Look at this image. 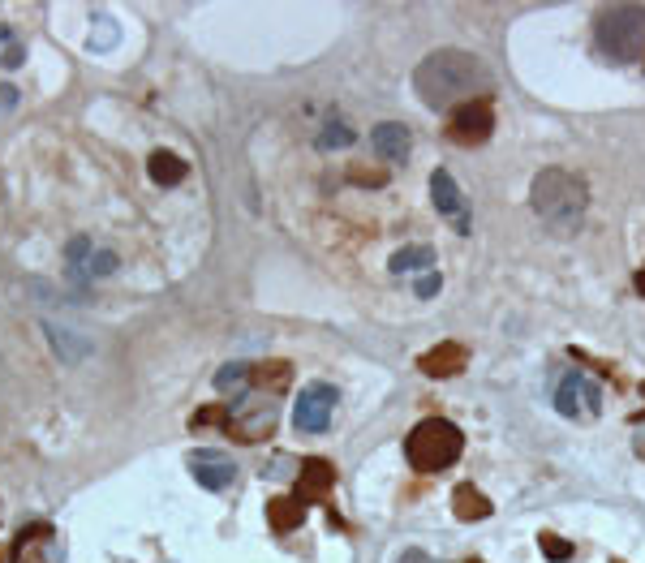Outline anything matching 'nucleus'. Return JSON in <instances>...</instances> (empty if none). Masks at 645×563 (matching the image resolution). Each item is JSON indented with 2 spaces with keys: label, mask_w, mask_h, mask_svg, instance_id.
I'll list each match as a JSON object with an SVG mask.
<instances>
[{
  "label": "nucleus",
  "mask_w": 645,
  "mask_h": 563,
  "mask_svg": "<svg viewBox=\"0 0 645 563\" xmlns=\"http://www.w3.org/2000/svg\"><path fill=\"white\" fill-rule=\"evenodd\" d=\"M452 503H456V516H461V521H486V516L495 512V508H491V499H486L482 490H473L469 482H465V486H456Z\"/></svg>",
  "instance_id": "nucleus-15"
},
{
  "label": "nucleus",
  "mask_w": 645,
  "mask_h": 563,
  "mask_svg": "<svg viewBox=\"0 0 645 563\" xmlns=\"http://www.w3.org/2000/svg\"><path fill=\"white\" fill-rule=\"evenodd\" d=\"M430 194H435V207H439V215L443 220H452V228L456 233H469V211H465V194H461V185L452 181V172H435L430 177Z\"/></svg>",
  "instance_id": "nucleus-9"
},
{
  "label": "nucleus",
  "mask_w": 645,
  "mask_h": 563,
  "mask_svg": "<svg viewBox=\"0 0 645 563\" xmlns=\"http://www.w3.org/2000/svg\"><path fill=\"white\" fill-rule=\"evenodd\" d=\"M86 276H112L117 271V254L112 250H91V258H86Z\"/></svg>",
  "instance_id": "nucleus-19"
},
{
  "label": "nucleus",
  "mask_w": 645,
  "mask_h": 563,
  "mask_svg": "<svg viewBox=\"0 0 645 563\" xmlns=\"http://www.w3.org/2000/svg\"><path fill=\"white\" fill-rule=\"evenodd\" d=\"M555 409L572 417V422H594L602 413V387L581 370H568L555 387Z\"/></svg>",
  "instance_id": "nucleus-5"
},
{
  "label": "nucleus",
  "mask_w": 645,
  "mask_h": 563,
  "mask_svg": "<svg viewBox=\"0 0 645 563\" xmlns=\"http://www.w3.org/2000/svg\"><path fill=\"white\" fill-rule=\"evenodd\" d=\"M254 383V366H246V362H228V366H220L215 370V387L220 392H237V396H246V387Z\"/></svg>",
  "instance_id": "nucleus-16"
},
{
  "label": "nucleus",
  "mask_w": 645,
  "mask_h": 563,
  "mask_svg": "<svg viewBox=\"0 0 645 563\" xmlns=\"http://www.w3.org/2000/svg\"><path fill=\"white\" fill-rule=\"evenodd\" d=\"M9 43H13V31H9L5 22H0V48H9Z\"/></svg>",
  "instance_id": "nucleus-25"
},
{
  "label": "nucleus",
  "mask_w": 645,
  "mask_h": 563,
  "mask_svg": "<svg viewBox=\"0 0 645 563\" xmlns=\"http://www.w3.org/2000/svg\"><path fill=\"white\" fill-rule=\"evenodd\" d=\"M267 521H271L276 533H289V529H297L301 521H306V503H301L297 495L293 499H271L267 503Z\"/></svg>",
  "instance_id": "nucleus-14"
},
{
  "label": "nucleus",
  "mask_w": 645,
  "mask_h": 563,
  "mask_svg": "<svg viewBox=\"0 0 645 563\" xmlns=\"http://www.w3.org/2000/svg\"><path fill=\"white\" fill-rule=\"evenodd\" d=\"M147 172H151L155 185H181L185 177H190V164H185L181 155H172V151H155L147 160Z\"/></svg>",
  "instance_id": "nucleus-13"
},
{
  "label": "nucleus",
  "mask_w": 645,
  "mask_h": 563,
  "mask_svg": "<svg viewBox=\"0 0 645 563\" xmlns=\"http://www.w3.org/2000/svg\"><path fill=\"white\" fill-rule=\"evenodd\" d=\"M26 61V52H22V43H9L5 48V69H18Z\"/></svg>",
  "instance_id": "nucleus-23"
},
{
  "label": "nucleus",
  "mask_w": 645,
  "mask_h": 563,
  "mask_svg": "<svg viewBox=\"0 0 645 563\" xmlns=\"http://www.w3.org/2000/svg\"><path fill=\"white\" fill-rule=\"evenodd\" d=\"M422 366H426V374H456V370L465 366V349H456V344H443V349H435V353L422 357Z\"/></svg>",
  "instance_id": "nucleus-18"
},
{
  "label": "nucleus",
  "mask_w": 645,
  "mask_h": 563,
  "mask_svg": "<svg viewBox=\"0 0 645 563\" xmlns=\"http://www.w3.org/2000/svg\"><path fill=\"white\" fill-rule=\"evenodd\" d=\"M332 482H336V473H332V465H327L323 456H310V460H301L297 465V499L301 503L323 499L327 490H332Z\"/></svg>",
  "instance_id": "nucleus-12"
},
{
  "label": "nucleus",
  "mask_w": 645,
  "mask_h": 563,
  "mask_svg": "<svg viewBox=\"0 0 645 563\" xmlns=\"http://www.w3.org/2000/svg\"><path fill=\"white\" fill-rule=\"evenodd\" d=\"M422 267H435V250H430V245H405V250L392 254L396 276H405V271H422Z\"/></svg>",
  "instance_id": "nucleus-17"
},
{
  "label": "nucleus",
  "mask_w": 645,
  "mask_h": 563,
  "mask_svg": "<svg viewBox=\"0 0 645 563\" xmlns=\"http://www.w3.org/2000/svg\"><path fill=\"white\" fill-rule=\"evenodd\" d=\"M370 147H375V155L387 164H405L413 151V138L400 121H383V125H375V134H370Z\"/></svg>",
  "instance_id": "nucleus-11"
},
{
  "label": "nucleus",
  "mask_w": 645,
  "mask_h": 563,
  "mask_svg": "<svg viewBox=\"0 0 645 563\" xmlns=\"http://www.w3.org/2000/svg\"><path fill=\"white\" fill-rule=\"evenodd\" d=\"M13 559L18 563H56V533L52 525H31L13 542Z\"/></svg>",
  "instance_id": "nucleus-10"
},
{
  "label": "nucleus",
  "mask_w": 645,
  "mask_h": 563,
  "mask_svg": "<svg viewBox=\"0 0 645 563\" xmlns=\"http://www.w3.org/2000/svg\"><path fill=\"white\" fill-rule=\"evenodd\" d=\"M529 202H534V211L542 215V224H547L551 233L568 237L585 224L590 190H585L581 177H572V172H564V168H542L534 177V185H529Z\"/></svg>",
  "instance_id": "nucleus-2"
},
{
  "label": "nucleus",
  "mask_w": 645,
  "mask_h": 563,
  "mask_svg": "<svg viewBox=\"0 0 645 563\" xmlns=\"http://www.w3.org/2000/svg\"><path fill=\"white\" fill-rule=\"evenodd\" d=\"M495 129V112H491V99H478V104H465L452 112V138L473 147V142H486Z\"/></svg>",
  "instance_id": "nucleus-8"
},
{
  "label": "nucleus",
  "mask_w": 645,
  "mask_h": 563,
  "mask_svg": "<svg viewBox=\"0 0 645 563\" xmlns=\"http://www.w3.org/2000/svg\"><path fill=\"white\" fill-rule=\"evenodd\" d=\"M439 293V276H435V271H426V276L418 280V297H435Z\"/></svg>",
  "instance_id": "nucleus-22"
},
{
  "label": "nucleus",
  "mask_w": 645,
  "mask_h": 563,
  "mask_svg": "<svg viewBox=\"0 0 645 563\" xmlns=\"http://www.w3.org/2000/svg\"><path fill=\"white\" fill-rule=\"evenodd\" d=\"M461 452H465V435H461V426L448 422V417H426V422L413 426L409 439H405V456L418 473L448 469L461 460Z\"/></svg>",
  "instance_id": "nucleus-3"
},
{
  "label": "nucleus",
  "mask_w": 645,
  "mask_h": 563,
  "mask_svg": "<svg viewBox=\"0 0 645 563\" xmlns=\"http://www.w3.org/2000/svg\"><path fill=\"white\" fill-rule=\"evenodd\" d=\"M594 43L607 61H641L645 56V9L641 5H611L598 13Z\"/></svg>",
  "instance_id": "nucleus-4"
},
{
  "label": "nucleus",
  "mask_w": 645,
  "mask_h": 563,
  "mask_svg": "<svg viewBox=\"0 0 645 563\" xmlns=\"http://www.w3.org/2000/svg\"><path fill=\"white\" fill-rule=\"evenodd\" d=\"M190 473H194V482L207 486V490H228L237 482L233 456L215 452V447H198V452H190Z\"/></svg>",
  "instance_id": "nucleus-7"
},
{
  "label": "nucleus",
  "mask_w": 645,
  "mask_h": 563,
  "mask_svg": "<svg viewBox=\"0 0 645 563\" xmlns=\"http://www.w3.org/2000/svg\"><path fill=\"white\" fill-rule=\"evenodd\" d=\"M336 404H340V392L332 383H306L297 404H293V426L301 430V435H323V430L332 426Z\"/></svg>",
  "instance_id": "nucleus-6"
},
{
  "label": "nucleus",
  "mask_w": 645,
  "mask_h": 563,
  "mask_svg": "<svg viewBox=\"0 0 645 563\" xmlns=\"http://www.w3.org/2000/svg\"><path fill=\"white\" fill-rule=\"evenodd\" d=\"M491 69L482 65V56H473L465 48H439L413 69V91L430 112H448L478 104L491 91Z\"/></svg>",
  "instance_id": "nucleus-1"
},
{
  "label": "nucleus",
  "mask_w": 645,
  "mask_h": 563,
  "mask_svg": "<svg viewBox=\"0 0 645 563\" xmlns=\"http://www.w3.org/2000/svg\"><path fill=\"white\" fill-rule=\"evenodd\" d=\"M353 138H357V134H353L349 125H327L323 134H319V147H323V151H336V147H349Z\"/></svg>",
  "instance_id": "nucleus-20"
},
{
  "label": "nucleus",
  "mask_w": 645,
  "mask_h": 563,
  "mask_svg": "<svg viewBox=\"0 0 645 563\" xmlns=\"http://www.w3.org/2000/svg\"><path fill=\"white\" fill-rule=\"evenodd\" d=\"M637 293H641V297H645V263H641V267H637Z\"/></svg>",
  "instance_id": "nucleus-26"
},
{
  "label": "nucleus",
  "mask_w": 645,
  "mask_h": 563,
  "mask_svg": "<svg viewBox=\"0 0 645 563\" xmlns=\"http://www.w3.org/2000/svg\"><path fill=\"white\" fill-rule=\"evenodd\" d=\"M396 563H439V559H430L426 551H400Z\"/></svg>",
  "instance_id": "nucleus-24"
},
{
  "label": "nucleus",
  "mask_w": 645,
  "mask_h": 563,
  "mask_svg": "<svg viewBox=\"0 0 645 563\" xmlns=\"http://www.w3.org/2000/svg\"><path fill=\"white\" fill-rule=\"evenodd\" d=\"M538 542H542V551H547L551 559H568V555H572V551H568V546H564V542H559V538H551V533H542V538H538Z\"/></svg>",
  "instance_id": "nucleus-21"
}]
</instances>
